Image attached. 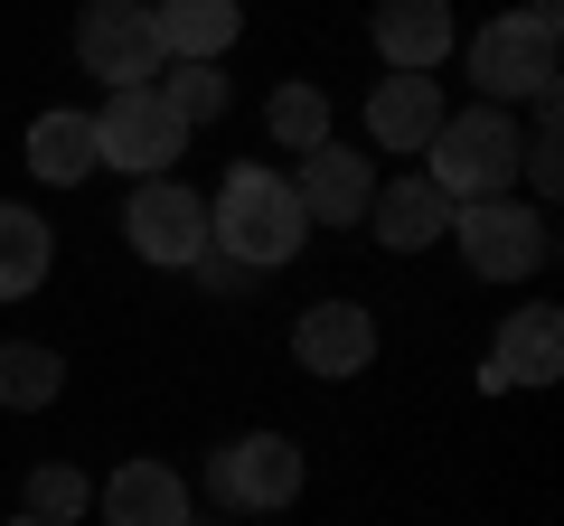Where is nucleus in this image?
Wrapping results in <instances>:
<instances>
[{
	"label": "nucleus",
	"mask_w": 564,
	"mask_h": 526,
	"mask_svg": "<svg viewBox=\"0 0 564 526\" xmlns=\"http://www.w3.org/2000/svg\"><path fill=\"white\" fill-rule=\"evenodd\" d=\"M367 39L395 76H433L452 57V0H377L367 10Z\"/></svg>",
	"instance_id": "obj_10"
},
{
	"label": "nucleus",
	"mask_w": 564,
	"mask_h": 526,
	"mask_svg": "<svg viewBox=\"0 0 564 526\" xmlns=\"http://www.w3.org/2000/svg\"><path fill=\"white\" fill-rule=\"evenodd\" d=\"M188 151V122L161 103V85H122L95 113V161L122 179H170V161Z\"/></svg>",
	"instance_id": "obj_5"
},
{
	"label": "nucleus",
	"mask_w": 564,
	"mask_h": 526,
	"mask_svg": "<svg viewBox=\"0 0 564 526\" xmlns=\"http://www.w3.org/2000/svg\"><path fill=\"white\" fill-rule=\"evenodd\" d=\"M161 103L198 132V122L226 113V76H217V66H180V57H170V66H161Z\"/></svg>",
	"instance_id": "obj_21"
},
{
	"label": "nucleus",
	"mask_w": 564,
	"mask_h": 526,
	"mask_svg": "<svg viewBox=\"0 0 564 526\" xmlns=\"http://www.w3.org/2000/svg\"><path fill=\"white\" fill-rule=\"evenodd\" d=\"M470 85L489 103L508 95H555V10H499L470 39Z\"/></svg>",
	"instance_id": "obj_6"
},
{
	"label": "nucleus",
	"mask_w": 564,
	"mask_h": 526,
	"mask_svg": "<svg viewBox=\"0 0 564 526\" xmlns=\"http://www.w3.org/2000/svg\"><path fill=\"white\" fill-rule=\"evenodd\" d=\"M452 244H462V263L480 273V283H527V273L555 263V226H545L536 198H470V207H452Z\"/></svg>",
	"instance_id": "obj_3"
},
{
	"label": "nucleus",
	"mask_w": 564,
	"mask_h": 526,
	"mask_svg": "<svg viewBox=\"0 0 564 526\" xmlns=\"http://www.w3.org/2000/svg\"><path fill=\"white\" fill-rule=\"evenodd\" d=\"M263 122H273L282 151H321V142H329V95H321V85H273Z\"/></svg>",
	"instance_id": "obj_20"
},
{
	"label": "nucleus",
	"mask_w": 564,
	"mask_h": 526,
	"mask_svg": "<svg viewBox=\"0 0 564 526\" xmlns=\"http://www.w3.org/2000/svg\"><path fill=\"white\" fill-rule=\"evenodd\" d=\"M433 122H443V85H433V76H386L377 95H367V132H377V151H423V142H433Z\"/></svg>",
	"instance_id": "obj_16"
},
{
	"label": "nucleus",
	"mask_w": 564,
	"mask_h": 526,
	"mask_svg": "<svg viewBox=\"0 0 564 526\" xmlns=\"http://www.w3.org/2000/svg\"><path fill=\"white\" fill-rule=\"evenodd\" d=\"M423 179L443 188L452 207L508 198V188H518V122H508V103H470V113L433 122V142H423Z\"/></svg>",
	"instance_id": "obj_2"
},
{
	"label": "nucleus",
	"mask_w": 564,
	"mask_h": 526,
	"mask_svg": "<svg viewBox=\"0 0 564 526\" xmlns=\"http://www.w3.org/2000/svg\"><path fill=\"white\" fill-rule=\"evenodd\" d=\"M29 169H39V179L47 188H76V179H95V113H66V103H57V113H39V122H29Z\"/></svg>",
	"instance_id": "obj_17"
},
{
	"label": "nucleus",
	"mask_w": 564,
	"mask_h": 526,
	"mask_svg": "<svg viewBox=\"0 0 564 526\" xmlns=\"http://www.w3.org/2000/svg\"><path fill=\"white\" fill-rule=\"evenodd\" d=\"M122 235H132L141 263H170V273H188V263L207 254V198L180 179H141L132 198H122Z\"/></svg>",
	"instance_id": "obj_8"
},
{
	"label": "nucleus",
	"mask_w": 564,
	"mask_h": 526,
	"mask_svg": "<svg viewBox=\"0 0 564 526\" xmlns=\"http://www.w3.org/2000/svg\"><path fill=\"white\" fill-rule=\"evenodd\" d=\"M76 66L85 76H104L122 95V85H161V29H151V0H85L76 20Z\"/></svg>",
	"instance_id": "obj_7"
},
{
	"label": "nucleus",
	"mask_w": 564,
	"mask_h": 526,
	"mask_svg": "<svg viewBox=\"0 0 564 526\" xmlns=\"http://www.w3.org/2000/svg\"><path fill=\"white\" fill-rule=\"evenodd\" d=\"M57 385H66V358H57V348H39V339H10V348H0V405H10V414L57 405Z\"/></svg>",
	"instance_id": "obj_19"
},
{
	"label": "nucleus",
	"mask_w": 564,
	"mask_h": 526,
	"mask_svg": "<svg viewBox=\"0 0 564 526\" xmlns=\"http://www.w3.org/2000/svg\"><path fill=\"white\" fill-rule=\"evenodd\" d=\"M555 376H564V310L555 302L508 310V329H499V348H489L480 385H555Z\"/></svg>",
	"instance_id": "obj_12"
},
{
	"label": "nucleus",
	"mask_w": 564,
	"mask_h": 526,
	"mask_svg": "<svg viewBox=\"0 0 564 526\" xmlns=\"http://www.w3.org/2000/svg\"><path fill=\"white\" fill-rule=\"evenodd\" d=\"M57 263V235H47L29 207H0V302H29Z\"/></svg>",
	"instance_id": "obj_18"
},
{
	"label": "nucleus",
	"mask_w": 564,
	"mask_h": 526,
	"mask_svg": "<svg viewBox=\"0 0 564 526\" xmlns=\"http://www.w3.org/2000/svg\"><path fill=\"white\" fill-rule=\"evenodd\" d=\"M292 358H302V376H367L377 366V320H367V302H311L302 320H292Z\"/></svg>",
	"instance_id": "obj_9"
},
{
	"label": "nucleus",
	"mask_w": 564,
	"mask_h": 526,
	"mask_svg": "<svg viewBox=\"0 0 564 526\" xmlns=\"http://www.w3.org/2000/svg\"><path fill=\"white\" fill-rule=\"evenodd\" d=\"M207 498L236 507V517H273V507L302 498V442L292 432H236V442L207 451Z\"/></svg>",
	"instance_id": "obj_4"
},
{
	"label": "nucleus",
	"mask_w": 564,
	"mask_h": 526,
	"mask_svg": "<svg viewBox=\"0 0 564 526\" xmlns=\"http://www.w3.org/2000/svg\"><path fill=\"white\" fill-rule=\"evenodd\" d=\"M85 507H95L85 470H66V461H39V470H29V517H47V526H76Z\"/></svg>",
	"instance_id": "obj_22"
},
{
	"label": "nucleus",
	"mask_w": 564,
	"mask_h": 526,
	"mask_svg": "<svg viewBox=\"0 0 564 526\" xmlns=\"http://www.w3.org/2000/svg\"><path fill=\"white\" fill-rule=\"evenodd\" d=\"M151 29H161V57L217 66L245 39V0H151Z\"/></svg>",
	"instance_id": "obj_13"
},
{
	"label": "nucleus",
	"mask_w": 564,
	"mask_h": 526,
	"mask_svg": "<svg viewBox=\"0 0 564 526\" xmlns=\"http://www.w3.org/2000/svg\"><path fill=\"white\" fill-rule=\"evenodd\" d=\"M10 526H47V517H29V507H20V517H10Z\"/></svg>",
	"instance_id": "obj_23"
},
{
	"label": "nucleus",
	"mask_w": 564,
	"mask_h": 526,
	"mask_svg": "<svg viewBox=\"0 0 564 526\" xmlns=\"http://www.w3.org/2000/svg\"><path fill=\"white\" fill-rule=\"evenodd\" d=\"M367 226H377L386 254H423L433 235H452V198L414 169V179H395V188H377V198H367Z\"/></svg>",
	"instance_id": "obj_14"
},
{
	"label": "nucleus",
	"mask_w": 564,
	"mask_h": 526,
	"mask_svg": "<svg viewBox=\"0 0 564 526\" xmlns=\"http://www.w3.org/2000/svg\"><path fill=\"white\" fill-rule=\"evenodd\" d=\"M104 517L113 526H188V480L170 461H122L104 480Z\"/></svg>",
	"instance_id": "obj_15"
},
{
	"label": "nucleus",
	"mask_w": 564,
	"mask_h": 526,
	"mask_svg": "<svg viewBox=\"0 0 564 526\" xmlns=\"http://www.w3.org/2000/svg\"><path fill=\"white\" fill-rule=\"evenodd\" d=\"M292 198H302L311 226H358L367 198H377V169H367V151L321 142V151H302V169H292Z\"/></svg>",
	"instance_id": "obj_11"
},
{
	"label": "nucleus",
	"mask_w": 564,
	"mask_h": 526,
	"mask_svg": "<svg viewBox=\"0 0 564 526\" xmlns=\"http://www.w3.org/2000/svg\"><path fill=\"white\" fill-rule=\"evenodd\" d=\"M302 244H311V217H302L282 169H263V161L226 169L217 207H207V254H226L236 273H282Z\"/></svg>",
	"instance_id": "obj_1"
}]
</instances>
